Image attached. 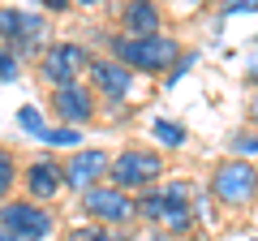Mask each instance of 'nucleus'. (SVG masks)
I'll list each match as a JSON object with an SVG mask.
<instances>
[{"instance_id": "nucleus-1", "label": "nucleus", "mask_w": 258, "mask_h": 241, "mask_svg": "<svg viewBox=\"0 0 258 241\" xmlns=\"http://www.w3.org/2000/svg\"><path fill=\"white\" fill-rule=\"evenodd\" d=\"M108 56H116L120 65H129L134 74H168V69H176V61H181V39L176 35H151V39H134V35H120V30H112L108 35Z\"/></svg>"}, {"instance_id": "nucleus-2", "label": "nucleus", "mask_w": 258, "mask_h": 241, "mask_svg": "<svg viewBox=\"0 0 258 241\" xmlns=\"http://www.w3.org/2000/svg\"><path fill=\"white\" fill-rule=\"evenodd\" d=\"M159 176H164V155L155 147H120L112 155L108 186L125 190V194H147L159 186Z\"/></svg>"}, {"instance_id": "nucleus-3", "label": "nucleus", "mask_w": 258, "mask_h": 241, "mask_svg": "<svg viewBox=\"0 0 258 241\" xmlns=\"http://www.w3.org/2000/svg\"><path fill=\"white\" fill-rule=\"evenodd\" d=\"M91 61H95V56L86 52L78 39H56V43H47L43 56H39V78H43L52 91H60V86L86 82V74H91Z\"/></svg>"}, {"instance_id": "nucleus-4", "label": "nucleus", "mask_w": 258, "mask_h": 241, "mask_svg": "<svg viewBox=\"0 0 258 241\" xmlns=\"http://www.w3.org/2000/svg\"><path fill=\"white\" fill-rule=\"evenodd\" d=\"M211 198L232 211L249 207L258 198V168L249 159H220L211 168Z\"/></svg>"}, {"instance_id": "nucleus-5", "label": "nucleus", "mask_w": 258, "mask_h": 241, "mask_svg": "<svg viewBox=\"0 0 258 241\" xmlns=\"http://www.w3.org/2000/svg\"><path fill=\"white\" fill-rule=\"evenodd\" d=\"M0 224L18 241H47L56 232V211L43 203H30V198H9L0 207Z\"/></svg>"}, {"instance_id": "nucleus-6", "label": "nucleus", "mask_w": 258, "mask_h": 241, "mask_svg": "<svg viewBox=\"0 0 258 241\" xmlns=\"http://www.w3.org/2000/svg\"><path fill=\"white\" fill-rule=\"evenodd\" d=\"M78 203H82L86 220L103 224V228H120V224L138 220V198L125 194V190H116V186H108V181H103V186H95V190H86Z\"/></svg>"}, {"instance_id": "nucleus-7", "label": "nucleus", "mask_w": 258, "mask_h": 241, "mask_svg": "<svg viewBox=\"0 0 258 241\" xmlns=\"http://www.w3.org/2000/svg\"><path fill=\"white\" fill-rule=\"evenodd\" d=\"M86 82L95 86V95H99L103 103L120 108V103H129L134 86H138V74H134L129 65H120L116 56H95V61H91V74H86Z\"/></svg>"}, {"instance_id": "nucleus-8", "label": "nucleus", "mask_w": 258, "mask_h": 241, "mask_svg": "<svg viewBox=\"0 0 258 241\" xmlns=\"http://www.w3.org/2000/svg\"><path fill=\"white\" fill-rule=\"evenodd\" d=\"M108 172H112V155L108 151L103 147H82V151H74V155L64 159V190L82 198L86 190L103 186Z\"/></svg>"}, {"instance_id": "nucleus-9", "label": "nucleus", "mask_w": 258, "mask_h": 241, "mask_svg": "<svg viewBox=\"0 0 258 241\" xmlns=\"http://www.w3.org/2000/svg\"><path fill=\"white\" fill-rule=\"evenodd\" d=\"M52 112H56L60 125H69V130H86V125L99 116V95H95L91 82L60 86V91H52Z\"/></svg>"}, {"instance_id": "nucleus-10", "label": "nucleus", "mask_w": 258, "mask_h": 241, "mask_svg": "<svg viewBox=\"0 0 258 241\" xmlns=\"http://www.w3.org/2000/svg\"><path fill=\"white\" fill-rule=\"evenodd\" d=\"M22 190L30 203L52 207V198L64 194V164H56L52 155H39L30 164H22Z\"/></svg>"}, {"instance_id": "nucleus-11", "label": "nucleus", "mask_w": 258, "mask_h": 241, "mask_svg": "<svg viewBox=\"0 0 258 241\" xmlns=\"http://www.w3.org/2000/svg\"><path fill=\"white\" fill-rule=\"evenodd\" d=\"M120 35H134V39H151V35H164V9L151 5V0H134L120 9Z\"/></svg>"}, {"instance_id": "nucleus-12", "label": "nucleus", "mask_w": 258, "mask_h": 241, "mask_svg": "<svg viewBox=\"0 0 258 241\" xmlns=\"http://www.w3.org/2000/svg\"><path fill=\"white\" fill-rule=\"evenodd\" d=\"M168 194H164V186H155V190H147V194H138V220L142 224H155L159 228V220L168 215Z\"/></svg>"}, {"instance_id": "nucleus-13", "label": "nucleus", "mask_w": 258, "mask_h": 241, "mask_svg": "<svg viewBox=\"0 0 258 241\" xmlns=\"http://www.w3.org/2000/svg\"><path fill=\"white\" fill-rule=\"evenodd\" d=\"M22 186V164L9 147H0V207L13 198V190Z\"/></svg>"}, {"instance_id": "nucleus-14", "label": "nucleus", "mask_w": 258, "mask_h": 241, "mask_svg": "<svg viewBox=\"0 0 258 241\" xmlns=\"http://www.w3.org/2000/svg\"><path fill=\"white\" fill-rule=\"evenodd\" d=\"M151 138H155L164 151H181L185 147V125L181 120H164L159 116V120H151Z\"/></svg>"}, {"instance_id": "nucleus-15", "label": "nucleus", "mask_w": 258, "mask_h": 241, "mask_svg": "<svg viewBox=\"0 0 258 241\" xmlns=\"http://www.w3.org/2000/svg\"><path fill=\"white\" fill-rule=\"evenodd\" d=\"M43 147L47 151H82V130H69V125H52V130L43 134Z\"/></svg>"}, {"instance_id": "nucleus-16", "label": "nucleus", "mask_w": 258, "mask_h": 241, "mask_svg": "<svg viewBox=\"0 0 258 241\" xmlns=\"http://www.w3.org/2000/svg\"><path fill=\"white\" fill-rule=\"evenodd\" d=\"M194 224L198 220H194L189 207H168V215L159 220V228H164L168 237H185V232H194Z\"/></svg>"}, {"instance_id": "nucleus-17", "label": "nucleus", "mask_w": 258, "mask_h": 241, "mask_svg": "<svg viewBox=\"0 0 258 241\" xmlns=\"http://www.w3.org/2000/svg\"><path fill=\"white\" fill-rule=\"evenodd\" d=\"M18 130L35 134V138L43 142V134L52 130V125H43V108H35V103H22V108H18Z\"/></svg>"}, {"instance_id": "nucleus-18", "label": "nucleus", "mask_w": 258, "mask_h": 241, "mask_svg": "<svg viewBox=\"0 0 258 241\" xmlns=\"http://www.w3.org/2000/svg\"><path fill=\"white\" fill-rule=\"evenodd\" d=\"M64 241H112V228H103V224H95V220L69 224V228H64Z\"/></svg>"}, {"instance_id": "nucleus-19", "label": "nucleus", "mask_w": 258, "mask_h": 241, "mask_svg": "<svg viewBox=\"0 0 258 241\" xmlns=\"http://www.w3.org/2000/svg\"><path fill=\"white\" fill-rule=\"evenodd\" d=\"M254 155H258V130L232 134V142H228V159H249V164H254Z\"/></svg>"}, {"instance_id": "nucleus-20", "label": "nucleus", "mask_w": 258, "mask_h": 241, "mask_svg": "<svg viewBox=\"0 0 258 241\" xmlns=\"http://www.w3.org/2000/svg\"><path fill=\"white\" fill-rule=\"evenodd\" d=\"M22 78V56L13 47H0V82H18Z\"/></svg>"}, {"instance_id": "nucleus-21", "label": "nucleus", "mask_w": 258, "mask_h": 241, "mask_svg": "<svg viewBox=\"0 0 258 241\" xmlns=\"http://www.w3.org/2000/svg\"><path fill=\"white\" fill-rule=\"evenodd\" d=\"M189 211H194V220H198V224H203V220H211V198H207V194H194Z\"/></svg>"}, {"instance_id": "nucleus-22", "label": "nucleus", "mask_w": 258, "mask_h": 241, "mask_svg": "<svg viewBox=\"0 0 258 241\" xmlns=\"http://www.w3.org/2000/svg\"><path fill=\"white\" fill-rule=\"evenodd\" d=\"M237 13H258V0H228L224 18H237Z\"/></svg>"}, {"instance_id": "nucleus-23", "label": "nucleus", "mask_w": 258, "mask_h": 241, "mask_svg": "<svg viewBox=\"0 0 258 241\" xmlns=\"http://www.w3.org/2000/svg\"><path fill=\"white\" fill-rule=\"evenodd\" d=\"M245 78H249V82L258 86V47H254V52L245 56Z\"/></svg>"}, {"instance_id": "nucleus-24", "label": "nucleus", "mask_w": 258, "mask_h": 241, "mask_svg": "<svg viewBox=\"0 0 258 241\" xmlns=\"http://www.w3.org/2000/svg\"><path fill=\"white\" fill-rule=\"evenodd\" d=\"M43 13H69V0H43Z\"/></svg>"}, {"instance_id": "nucleus-25", "label": "nucleus", "mask_w": 258, "mask_h": 241, "mask_svg": "<svg viewBox=\"0 0 258 241\" xmlns=\"http://www.w3.org/2000/svg\"><path fill=\"white\" fill-rule=\"evenodd\" d=\"M249 125H254V130H258V95H254V99H249Z\"/></svg>"}, {"instance_id": "nucleus-26", "label": "nucleus", "mask_w": 258, "mask_h": 241, "mask_svg": "<svg viewBox=\"0 0 258 241\" xmlns=\"http://www.w3.org/2000/svg\"><path fill=\"white\" fill-rule=\"evenodd\" d=\"M0 241H18V237H13V232L5 228V224H0Z\"/></svg>"}, {"instance_id": "nucleus-27", "label": "nucleus", "mask_w": 258, "mask_h": 241, "mask_svg": "<svg viewBox=\"0 0 258 241\" xmlns=\"http://www.w3.org/2000/svg\"><path fill=\"white\" fill-rule=\"evenodd\" d=\"M254 241H258V237H254Z\"/></svg>"}]
</instances>
